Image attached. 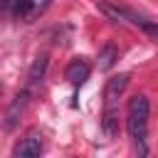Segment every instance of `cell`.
Returning <instances> with one entry per match:
<instances>
[{"label":"cell","instance_id":"7","mask_svg":"<svg viewBox=\"0 0 158 158\" xmlns=\"http://www.w3.org/2000/svg\"><path fill=\"white\" fill-rule=\"evenodd\" d=\"M47 64H49L47 54H40V57H35V62H32V67H30V72H27V81H30V86H35V84H40V81L44 79Z\"/></svg>","mask_w":158,"mask_h":158},{"label":"cell","instance_id":"4","mask_svg":"<svg viewBox=\"0 0 158 158\" xmlns=\"http://www.w3.org/2000/svg\"><path fill=\"white\" fill-rule=\"evenodd\" d=\"M40 153H42V141H40L37 131H30L12 148V156H20V158H32V156H40Z\"/></svg>","mask_w":158,"mask_h":158},{"label":"cell","instance_id":"5","mask_svg":"<svg viewBox=\"0 0 158 158\" xmlns=\"http://www.w3.org/2000/svg\"><path fill=\"white\" fill-rule=\"evenodd\" d=\"M27 99H30V94H27V91H20V94L12 99V104H10L7 114H5V121H2L5 131H12V128L17 126L20 116H22V114H25V109H27Z\"/></svg>","mask_w":158,"mask_h":158},{"label":"cell","instance_id":"2","mask_svg":"<svg viewBox=\"0 0 158 158\" xmlns=\"http://www.w3.org/2000/svg\"><path fill=\"white\" fill-rule=\"evenodd\" d=\"M47 7H49V0H15L10 12L20 22H35Z\"/></svg>","mask_w":158,"mask_h":158},{"label":"cell","instance_id":"10","mask_svg":"<svg viewBox=\"0 0 158 158\" xmlns=\"http://www.w3.org/2000/svg\"><path fill=\"white\" fill-rule=\"evenodd\" d=\"M15 0H0V10H10Z\"/></svg>","mask_w":158,"mask_h":158},{"label":"cell","instance_id":"1","mask_svg":"<svg viewBox=\"0 0 158 158\" xmlns=\"http://www.w3.org/2000/svg\"><path fill=\"white\" fill-rule=\"evenodd\" d=\"M148 116H151V104L148 96L136 94L128 99L126 106V131L138 153H146V136H148Z\"/></svg>","mask_w":158,"mask_h":158},{"label":"cell","instance_id":"6","mask_svg":"<svg viewBox=\"0 0 158 158\" xmlns=\"http://www.w3.org/2000/svg\"><path fill=\"white\" fill-rule=\"evenodd\" d=\"M64 77H67V81H69L72 86H81V84L89 79V64H86L84 59H72V62L67 64Z\"/></svg>","mask_w":158,"mask_h":158},{"label":"cell","instance_id":"8","mask_svg":"<svg viewBox=\"0 0 158 158\" xmlns=\"http://www.w3.org/2000/svg\"><path fill=\"white\" fill-rule=\"evenodd\" d=\"M99 10L111 20V22H118V25H126L128 17H126V10L128 7H118V5H111V2H99Z\"/></svg>","mask_w":158,"mask_h":158},{"label":"cell","instance_id":"9","mask_svg":"<svg viewBox=\"0 0 158 158\" xmlns=\"http://www.w3.org/2000/svg\"><path fill=\"white\" fill-rule=\"evenodd\" d=\"M116 59H118V49H116L111 42L104 44L101 52H99V69H101V72H109V69L116 64Z\"/></svg>","mask_w":158,"mask_h":158},{"label":"cell","instance_id":"3","mask_svg":"<svg viewBox=\"0 0 158 158\" xmlns=\"http://www.w3.org/2000/svg\"><path fill=\"white\" fill-rule=\"evenodd\" d=\"M128 86V74H116V77H111L109 81H106V86H104V109H116V101H118V96L123 94V89Z\"/></svg>","mask_w":158,"mask_h":158}]
</instances>
